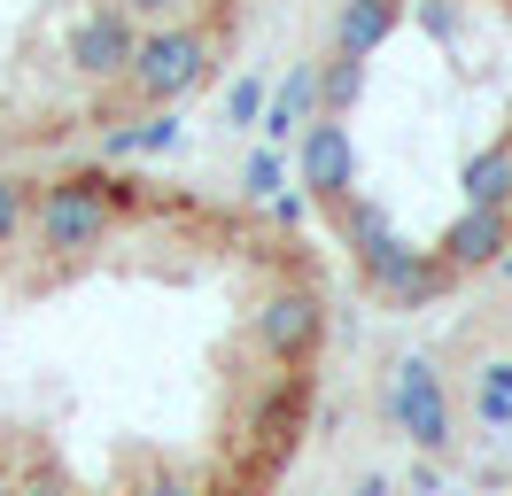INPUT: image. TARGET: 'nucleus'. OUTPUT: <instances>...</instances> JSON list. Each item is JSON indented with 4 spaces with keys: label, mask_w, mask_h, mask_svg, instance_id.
Here are the masks:
<instances>
[{
    "label": "nucleus",
    "mask_w": 512,
    "mask_h": 496,
    "mask_svg": "<svg viewBox=\"0 0 512 496\" xmlns=\"http://www.w3.org/2000/svg\"><path fill=\"white\" fill-rule=\"evenodd\" d=\"M132 47H140V24H132L117 0L70 16V31H63V62H70V78H86V86H125Z\"/></svg>",
    "instance_id": "obj_5"
},
{
    "label": "nucleus",
    "mask_w": 512,
    "mask_h": 496,
    "mask_svg": "<svg viewBox=\"0 0 512 496\" xmlns=\"http://www.w3.org/2000/svg\"><path fill=\"white\" fill-rule=\"evenodd\" d=\"M474 411H481V427H512V396H489V388H481Z\"/></svg>",
    "instance_id": "obj_20"
},
{
    "label": "nucleus",
    "mask_w": 512,
    "mask_h": 496,
    "mask_svg": "<svg viewBox=\"0 0 512 496\" xmlns=\"http://www.w3.org/2000/svg\"><path fill=\"white\" fill-rule=\"evenodd\" d=\"M458 194H466V202H489V210H512V132L466 155V171H458Z\"/></svg>",
    "instance_id": "obj_10"
},
{
    "label": "nucleus",
    "mask_w": 512,
    "mask_h": 496,
    "mask_svg": "<svg viewBox=\"0 0 512 496\" xmlns=\"http://www.w3.org/2000/svg\"><path fill=\"white\" fill-rule=\"evenodd\" d=\"M357 101H365V62L326 55L319 62V117H350Z\"/></svg>",
    "instance_id": "obj_13"
},
{
    "label": "nucleus",
    "mask_w": 512,
    "mask_h": 496,
    "mask_svg": "<svg viewBox=\"0 0 512 496\" xmlns=\"http://www.w3.org/2000/svg\"><path fill=\"white\" fill-rule=\"evenodd\" d=\"M497 8H505V16H512V0H497Z\"/></svg>",
    "instance_id": "obj_24"
},
{
    "label": "nucleus",
    "mask_w": 512,
    "mask_h": 496,
    "mask_svg": "<svg viewBox=\"0 0 512 496\" xmlns=\"http://www.w3.org/2000/svg\"><path fill=\"white\" fill-rule=\"evenodd\" d=\"M187 140V124L171 117V109H148L140 124H125V132H109V155H171Z\"/></svg>",
    "instance_id": "obj_12"
},
{
    "label": "nucleus",
    "mask_w": 512,
    "mask_h": 496,
    "mask_svg": "<svg viewBox=\"0 0 512 496\" xmlns=\"http://www.w3.org/2000/svg\"><path fill=\"white\" fill-rule=\"evenodd\" d=\"M132 496H202V489H194L187 473H148V481H140Z\"/></svg>",
    "instance_id": "obj_19"
},
{
    "label": "nucleus",
    "mask_w": 512,
    "mask_h": 496,
    "mask_svg": "<svg viewBox=\"0 0 512 496\" xmlns=\"http://www.w3.org/2000/svg\"><path fill=\"white\" fill-rule=\"evenodd\" d=\"M334 225H342V248H350L357 264H373V256L396 241V217H388V202H373V194H350V202L334 210Z\"/></svg>",
    "instance_id": "obj_11"
},
{
    "label": "nucleus",
    "mask_w": 512,
    "mask_h": 496,
    "mask_svg": "<svg viewBox=\"0 0 512 496\" xmlns=\"http://www.w3.org/2000/svg\"><path fill=\"white\" fill-rule=\"evenodd\" d=\"M109 225H117V194H109L101 171H63V179L32 186V241H39V256H55V264L94 256V248L109 241Z\"/></svg>",
    "instance_id": "obj_2"
},
{
    "label": "nucleus",
    "mask_w": 512,
    "mask_h": 496,
    "mask_svg": "<svg viewBox=\"0 0 512 496\" xmlns=\"http://www.w3.org/2000/svg\"><path fill=\"white\" fill-rule=\"evenodd\" d=\"M357 272H365V287L381 295V310H427V303H443L450 279H458L443 256H435V248L404 241V233H396V241H388L373 264H357Z\"/></svg>",
    "instance_id": "obj_6"
},
{
    "label": "nucleus",
    "mask_w": 512,
    "mask_h": 496,
    "mask_svg": "<svg viewBox=\"0 0 512 496\" xmlns=\"http://www.w3.org/2000/svg\"><path fill=\"white\" fill-rule=\"evenodd\" d=\"M381 419L412 442L419 458H443V450H450L458 411H450V388H443V372H435V357H396V365H388Z\"/></svg>",
    "instance_id": "obj_3"
},
{
    "label": "nucleus",
    "mask_w": 512,
    "mask_h": 496,
    "mask_svg": "<svg viewBox=\"0 0 512 496\" xmlns=\"http://www.w3.org/2000/svg\"><path fill=\"white\" fill-rule=\"evenodd\" d=\"M117 8H125L132 24H179V16H187L194 0H117Z\"/></svg>",
    "instance_id": "obj_18"
},
{
    "label": "nucleus",
    "mask_w": 512,
    "mask_h": 496,
    "mask_svg": "<svg viewBox=\"0 0 512 496\" xmlns=\"http://www.w3.org/2000/svg\"><path fill=\"white\" fill-rule=\"evenodd\" d=\"M497 272H505V279H512V248H505V256H497Z\"/></svg>",
    "instance_id": "obj_23"
},
{
    "label": "nucleus",
    "mask_w": 512,
    "mask_h": 496,
    "mask_svg": "<svg viewBox=\"0 0 512 496\" xmlns=\"http://www.w3.org/2000/svg\"><path fill=\"white\" fill-rule=\"evenodd\" d=\"M256 117H264V78H241L225 93V124H256Z\"/></svg>",
    "instance_id": "obj_17"
},
{
    "label": "nucleus",
    "mask_w": 512,
    "mask_h": 496,
    "mask_svg": "<svg viewBox=\"0 0 512 496\" xmlns=\"http://www.w3.org/2000/svg\"><path fill=\"white\" fill-rule=\"evenodd\" d=\"M241 194H249V202H272V194H288V171H280V155H272V148H256L249 163H241Z\"/></svg>",
    "instance_id": "obj_15"
},
{
    "label": "nucleus",
    "mask_w": 512,
    "mask_h": 496,
    "mask_svg": "<svg viewBox=\"0 0 512 496\" xmlns=\"http://www.w3.org/2000/svg\"><path fill=\"white\" fill-rule=\"evenodd\" d=\"M295 171H303V194H311L319 210H342V202L357 194L350 124H342V117H311V124H303V155H295Z\"/></svg>",
    "instance_id": "obj_7"
},
{
    "label": "nucleus",
    "mask_w": 512,
    "mask_h": 496,
    "mask_svg": "<svg viewBox=\"0 0 512 496\" xmlns=\"http://www.w3.org/2000/svg\"><path fill=\"white\" fill-rule=\"evenodd\" d=\"M435 256H443L450 272H497V256L512 248V210H489V202H466V210L450 217L443 233H435Z\"/></svg>",
    "instance_id": "obj_8"
},
{
    "label": "nucleus",
    "mask_w": 512,
    "mask_h": 496,
    "mask_svg": "<svg viewBox=\"0 0 512 496\" xmlns=\"http://www.w3.org/2000/svg\"><path fill=\"white\" fill-rule=\"evenodd\" d=\"M481 388H489V396H512V365H489V372H481Z\"/></svg>",
    "instance_id": "obj_21"
},
{
    "label": "nucleus",
    "mask_w": 512,
    "mask_h": 496,
    "mask_svg": "<svg viewBox=\"0 0 512 496\" xmlns=\"http://www.w3.org/2000/svg\"><path fill=\"white\" fill-rule=\"evenodd\" d=\"M256 349L272 357V365H311L326 349V295L319 287H303V279H288V287H272L264 303H256Z\"/></svg>",
    "instance_id": "obj_4"
},
{
    "label": "nucleus",
    "mask_w": 512,
    "mask_h": 496,
    "mask_svg": "<svg viewBox=\"0 0 512 496\" xmlns=\"http://www.w3.org/2000/svg\"><path fill=\"white\" fill-rule=\"evenodd\" d=\"M412 0H334V31H326V55L342 62H373L388 47V31L404 24Z\"/></svg>",
    "instance_id": "obj_9"
},
{
    "label": "nucleus",
    "mask_w": 512,
    "mask_h": 496,
    "mask_svg": "<svg viewBox=\"0 0 512 496\" xmlns=\"http://www.w3.org/2000/svg\"><path fill=\"white\" fill-rule=\"evenodd\" d=\"M419 31L435 47H458V0H419Z\"/></svg>",
    "instance_id": "obj_16"
},
{
    "label": "nucleus",
    "mask_w": 512,
    "mask_h": 496,
    "mask_svg": "<svg viewBox=\"0 0 512 496\" xmlns=\"http://www.w3.org/2000/svg\"><path fill=\"white\" fill-rule=\"evenodd\" d=\"M357 496H396V481H388V473H373V481H365Z\"/></svg>",
    "instance_id": "obj_22"
},
{
    "label": "nucleus",
    "mask_w": 512,
    "mask_h": 496,
    "mask_svg": "<svg viewBox=\"0 0 512 496\" xmlns=\"http://www.w3.org/2000/svg\"><path fill=\"white\" fill-rule=\"evenodd\" d=\"M218 70V31L179 16V24H140V47H132V70H125V93L132 109H179L187 93L210 86Z\"/></svg>",
    "instance_id": "obj_1"
},
{
    "label": "nucleus",
    "mask_w": 512,
    "mask_h": 496,
    "mask_svg": "<svg viewBox=\"0 0 512 496\" xmlns=\"http://www.w3.org/2000/svg\"><path fill=\"white\" fill-rule=\"evenodd\" d=\"M32 233V179H8L0 171V256Z\"/></svg>",
    "instance_id": "obj_14"
}]
</instances>
